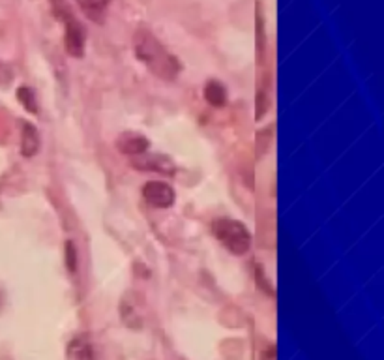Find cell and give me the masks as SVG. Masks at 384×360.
Returning a JSON list of instances; mask_svg holds the SVG:
<instances>
[{"label":"cell","instance_id":"3957f363","mask_svg":"<svg viewBox=\"0 0 384 360\" xmlns=\"http://www.w3.org/2000/svg\"><path fill=\"white\" fill-rule=\"evenodd\" d=\"M214 237L235 255H244L250 252L251 248V233L247 227L238 220L230 218H220L212 223Z\"/></svg>","mask_w":384,"mask_h":360},{"label":"cell","instance_id":"9a60e30c","mask_svg":"<svg viewBox=\"0 0 384 360\" xmlns=\"http://www.w3.org/2000/svg\"><path fill=\"white\" fill-rule=\"evenodd\" d=\"M261 360H277V349H276V345L270 344V345H268V347H267V349H262Z\"/></svg>","mask_w":384,"mask_h":360},{"label":"cell","instance_id":"7c38bea8","mask_svg":"<svg viewBox=\"0 0 384 360\" xmlns=\"http://www.w3.org/2000/svg\"><path fill=\"white\" fill-rule=\"evenodd\" d=\"M17 100L23 103V107H25L28 113H34V115L38 113L36 96H34V92H32L28 87H21L19 90H17Z\"/></svg>","mask_w":384,"mask_h":360},{"label":"cell","instance_id":"277c9868","mask_svg":"<svg viewBox=\"0 0 384 360\" xmlns=\"http://www.w3.org/2000/svg\"><path fill=\"white\" fill-rule=\"evenodd\" d=\"M144 299L137 291H129L120 300V319L132 330H139L143 327Z\"/></svg>","mask_w":384,"mask_h":360},{"label":"cell","instance_id":"4fadbf2b","mask_svg":"<svg viewBox=\"0 0 384 360\" xmlns=\"http://www.w3.org/2000/svg\"><path fill=\"white\" fill-rule=\"evenodd\" d=\"M14 81V72L6 62L0 60V87H8Z\"/></svg>","mask_w":384,"mask_h":360},{"label":"cell","instance_id":"5bb4252c","mask_svg":"<svg viewBox=\"0 0 384 360\" xmlns=\"http://www.w3.org/2000/svg\"><path fill=\"white\" fill-rule=\"evenodd\" d=\"M66 265L70 272H75L77 258H75V246H73V242H66Z\"/></svg>","mask_w":384,"mask_h":360},{"label":"cell","instance_id":"8992f818","mask_svg":"<svg viewBox=\"0 0 384 360\" xmlns=\"http://www.w3.org/2000/svg\"><path fill=\"white\" fill-rule=\"evenodd\" d=\"M132 165L135 169L152 171V173H159L164 176H173L174 171H176L174 169V162L164 154H146L144 152L141 156H135L132 160Z\"/></svg>","mask_w":384,"mask_h":360},{"label":"cell","instance_id":"52a82bcc","mask_svg":"<svg viewBox=\"0 0 384 360\" xmlns=\"http://www.w3.org/2000/svg\"><path fill=\"white\" fill-rule=\"evenodd\" d=\"M117 149L118 152L135 158V156L149 152L150 141L143 134H137V132H122L117 137Z\"/></svg>","mask_w":384,"mask_h":360},{"label":"cell","instance_id":"7a4b0ae2","mask_svg":"<svg viewBox=\"0 0 384 360\" xmlns=\"http://www.w3.org/2000/svg\"><path fill=\"white\" fill-rule=\"evenodd\" d=\"M49 2H51L53 16L60 21L62 28H64V49L70 57L82 58L85 57V43H87L85 26L73 16V11L64 0H49Z\"/></svg>","mask_w":384,"mask_h":360},{"label":"cell","instance_id":"8fae6325","mask_svg":"<svg viewBox=\"0 0 384 360\" xmlns=\"http://www.w3.org/2000/svg\"><path fill=\"white\" fill-rule=\"evenodd\" d=\"M205 100L210 103L212 107H223L227 103L225 87L220 81H215V79L208 81L205 87Z\"/></svg>","mask_w":384,"mask_h":360},{"label":"cell","instance_id":"9c48e42d","mask_svg":"<svg viewBox=\"0 0 384 360\" xmlns=\"http://www.w3.org/2000/svg\"><path fill=\"white\" fill-rule=\"evenodd\" d=\"M40 150V135L38 129L31 122H23V132H21V154L26 158H32Z\"/></svg>","mask_w":384,"mask_h":360},{"label":"cell","instance_id":"30bf717a","mask_svg":"<svg viewBox=\"0 0 384 360\" xmlns=\"http://www.w3.org/2000/svg\"><path fill=\"white\" fill-rule=\"evenodd\" d=\"M85 16L90 21L102 25L105 21V8H107L109 0H73Z\"/></svg>","mask_w":384,"mask_h":360},{"label":"cell","instance_id":"5b68a950","mask_svg":"<svg viewBox=\"0 0 384 360\" xmlns=\"http://www.w3.org/2000/svg\"><path fill=\"white\" fill-rule=\"evenodd\" d=\"M143 197L154 208H169L174 205V190L164 180H150L143 186Z\"/></svg>","mask_w":384,"mask_h":360},{"label":"cell","instance_id":"6da1fadb","mask_svg":"<svg viewBox=\"0 0 384 360\" xmlns=\"http://www.w3.org/2000/svg\"><path fill=\"white\" fill-rule=\"evenodd\" d=\"M135 57L152 75L161 81H174L182 72V64L156 34L149 28H137L132 38Z\"/></svg>","mask_w":384,"mask_h":360},{"label":"cell","instance_id":"ba28073f","mask_svg":"<svg viewBox=\"0 0 384 360\" xmlns=\"http://www.w3.org/2000/svg\"><path fill=\"white\" fill-rule=\"evenodd\" d=\"M66 360H94L92 344L85 336H75L66 345Z\"/></svg>","mask_w":384,"mask_h":360}]
</instances>
